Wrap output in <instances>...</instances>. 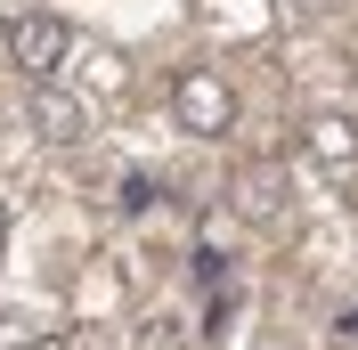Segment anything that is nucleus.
I'll list each match as a JSON object with an SVG mask.
<instances>
[{"mask_svg":"<svg viewBox=\"0 0 358 350\" xmlns=\"http://www.w3.org/2000/svg\"><path fill=\"white\" fill-rule=\"evenodd\" d=\"M171 122L187 139H228V131H236V90H228L212 66H187L171 82Z\"/></svg>","mask_w":358,"mask_h":350,"instance_id":"nucleus-1","label":"nucleus"},{"mask_svg":"<svg viewBox=\"0 0 358 350\" xmlns=\"http://www.w3.org/2000/svg\"><path fill=\"white\" fill-rule=\"evenodd\" d=\"M236 212H245V220H277V212H285V172H277V163L236 172Z\"/></svg>","mask_w":358,"mask_h":350,"instance_id":"nucleus-4","label":"nucleus"},{"mask_svg":"<svg viewBox=\"0 0 358 350\" xmlns=\"http://www.w3.org/2000/svg\"><path fill=\"white\" fill-rule=\"evenodd\" d=\"M114 204H122V212H147V204H155V179H147V172H131V179H122V196H114Z\"/></svg>","mask_w":358,"mask_h":350,"instance_id":"nucleus-7","label":"nucleus"},{"mask_svg":"<svg viewBox=\"0 0 358 350\" xmlns=\"http://www.w3.org/2000/svg\"><path fill=\"white\" fill-rule=\"evenodd\" d=\"M0 244H8V204H0Z\"/></svg>","mask_w":358,"mask_h":350,"instance_id":"nucleus-10","label":"nucleus"},{"mask_svg":"<svg viewBox=\"0 0 358 350\" xmlns=\"http://www.w3.org/2000/svg\"><path fill=\"white\" fill-rule=\"evenodd\" d=\"M285 17L293 24H317V17H334V0H285Z\"/></svg>","mask_w":358,"mask_h":350,"instance_id":"nucleus-8","label":"nucleus"},{"mask_svg":"<svg viewBox=\"0 0 358 350\" xmlns=\"http://www.w3.org/2000/svg\"><path fill=\"white\" fill-rule=\"evenodd\" d=\"M33 131H41L49 147H73V139L90 131V106L73 90H57V82H33Z\"/></svg>","mask_w":358,"mask_h":350,"instance_id":"nucleus-3","label":"nucleus"},{"mask_svg":"<svg viewBox=\"0 0 358 350\" xmlns=\"http://www.w3.org/2000/svg\"><path fill=\"white\" fill-rule=\"evenodd\" d=\"M131 350H187V326H179V318H147Z\"/></svg>","mask_w":358,"mask_h":350,"instance_id":"nucleus-6","label":"nucleus"},{"mask_svg":"<svg viewBox=\"0 0 358 350\" xmlns=\"http://www.w3.org/2000/svg\"><path fill=\"white\" fill-rule=\"evenodd\" d=\"M301 139H310V155L326 163V172H350V163H358V122H350V114H317Z\"/></svg>","mask_w":358,"mask_h":350,"instance_id":"nucleus-5","label":"nucleus"},{"mask_svg":"<svg viewBox=\"0 0 358 350\" xmlns=\"http://www.w3.org/2000/svg\"><path fill=\"white\" fill-rule=\"evenodd\" d=\"M0 57H8V66H17L24 82H57V66L73 57V33H66L57 17H49V8H24V17L8 24V33H0Z\"/></svg>","mask_w":358,"mask_h":350,"instance_id":"nucleus-2","label":"nucleus"},{"mask_svg":"<svg viewBox=\"0 0 358 350\" xmlns=\"http://www.w3.org/2000/svg\"><path fill=\"white\" fill-rule=\"evenodd\" d=\"M24 350H82V342H73V334H33Z\"/></svg>","mask_w":358,"mask_h":350,"instance_id":"nucleus-9","label":"nucleus"}]
</instances>
